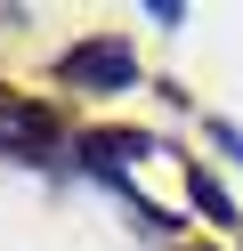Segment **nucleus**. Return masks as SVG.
I'll return each instance as SVG.
<instances>
[{
  "label": "nucleus",
  "instance_id": "obj_3",
  "mask_svg": "<svg viewBox=\"0 0 243 251\" xmlns=\"http://www.w3.org/2000/svg\"><path fill=\"white\" fill-rule=\"evenodd\" d=\"M211 138H219V154H235V162H243V130H235V122H227V114L211 122Z\"/></svg>",
  "mask_w": 243,
  "mask_h": 251
},
{
  "label": "nucleus",
  "instance_id": "obj_2",
  "mask_svg": "<svg viewBox=\"0 0 243 251\" xmlns=\"http://www.w3.org/2000/svg\"><path fill=\"white\" fill-rule=\"evenodd\" d=\"M187 195H194V211H203V219H219V227H235V202H227V186H219V178H211V170H203V162H194V170H187Z\"/></svg>",
  "mask_w": 243,
  "mask_h": 251
},
{
  "label": "nucleus",
  "instance_id": "obj_1",
  "mask_svg": "<svg viewBox=\"0 0 243 251\" xmlns=\"http://www.w3.org/2000/svg\"><path fill=\"white\" fill-rule=\"evenodd\" d=\"M57 73L73 89H97V98H113V89H138V57H130V41H81V49L57 57Z\"/></svg>",
  "mask_w": 243,
  "mask_h": 251
}]
</instances>
